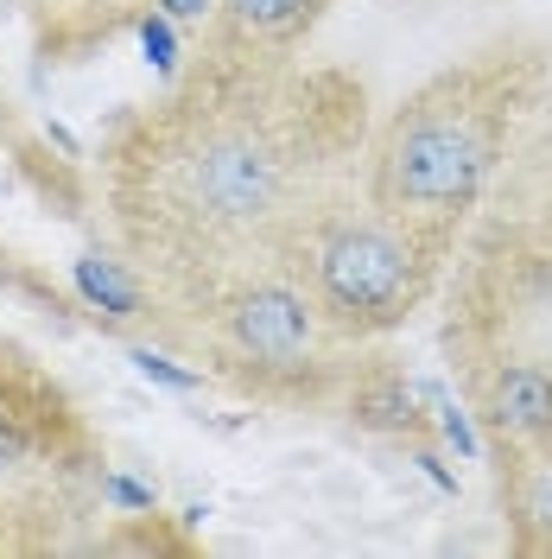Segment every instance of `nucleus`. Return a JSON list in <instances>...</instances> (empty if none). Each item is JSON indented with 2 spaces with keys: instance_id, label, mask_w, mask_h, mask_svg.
<instances>
[{
  "instance_id": "obj_7",
  "label": "nucleus",
  "mask_w": 552,
  "mask_h": 559,
  "mask_svg": "<svg viewBox=\"0 0 552 559\" xmlns=\"http://www.w3.org/2000/svg\"><path fill=\"white\" fill-rule=\"evenodd\" d=\"M349 414H356V426H369V432H413L419 426L413 388L394 382V376H375V382L356 388L349 394Z\"/></svg>"
},
{
  "instance_id": "obj_6",
  "label": "nucleus",
  "mask_w": 552,
  "mask_h": 559,
  "mask_svg": "<svg viewBox=\"0 0 552 559\" xmlns=\"http://www.w3.org/2000/svg\"><path fill=\"white\" fill-rule=\"evenodd\" d=\"M324 0H223V20L242 38H267V45H286L299 38L317 20Z\"/></svg>"
},
{
  "instance_id": "obj_5",
  "label": "nucleus",
  "mask_w": 552,
  "mask_h": 559,
  "mask_svg": "<svg viewBox=\"0 0 552 559\" xmlns=\"http://www.w3.org/2000/svg\"><path fill=\"white\" fill-rule=\"evenodd\" d=\"M489 419L515 445H552V369L515 362L489 382Z\"/></svg>"
},
{
  "instance_id": "obj_8",
  "label": "nucleus",
  "mask_w": 552,
  "mask_h": 559,
  "mask_svg": "<svg viewBox=\"0 0 552 559\" xmlns=\"http://www.w3.org/2000/svg\"><path fill=\"white\" fill-rule=\"evenodd\" d=\"M76 293H83L103 318H140L134 274H128L121 261H108V254H83V261H76Z\"/></svg>"
},
{
  "instance_id": "obj_12",
  "label": "nucleus",
  "mask_w": 552,
  "mask_h": 559,
  "mask_svg": "<svg viewBox=\"0 0 552 559\" xmlns=\"http://www.w3.org/2000/svg\"><path fill=\"white\" fill-rule=\"evenodd\" d=\"M425 394L439 401V426H445V439H451V445H457L464 457H477V432H470V419L457 414V407H451V401L439 394V388H425Z\"/></svg>"
},
{
  "instance_id": "obj_9",
  "label": "nucleus",
  "mask_w": 552,
  "mask_h": 559,
  "mask_svg": "<svg viewBox=\"0 0 552 559\" xmlns=\"http://www.w3.org/2000/svg\"><path fill=\"white\" fill-rule=\"evenodd\" d=\"M520 515L552 534V457L527 464V477H520Z\"/></svg>"
},
{
  "instance_id": "obj_14",
  "label": "nucleus",
  "mask_w": 552,
  "mask_h": 559,
  "mask_svg": "<svg viewBox=\"0 0 552 559\" xmlns=\"http://www.w3.org/2000/svg\"><path fill=\"white\" fill-rule=\"evenodd\" d=\"M209 7H216V0H159V13H166V20H204Z\"/></svg>"
},
{
  "instance_id": "obj_10",
  "label": "nucleus",
  "mask_w": 552,
  "mask_h": 559,
  "mask_svg": "<svg viewBox=\"0 0 552 559\" xmlns=\"http://www.w3.org/2000/svg\"><path fill=\"white\" fill-rule=\"evenodd\" d=\"M134 369L146 376V382H159V388H178V394H191V388L204 382L197 369H178V362H166V356H153V349H134Z\"/></svg>"
},
{
  "instance_id": "obj_1",
  "label": "nucleus",
  "mask_w": 552,
  "mask_h": 559,
  "mask_svg": "<svg viewBox=\"0 0 552 559\" xmlns=\"http://www.w3.org/2000/svg\"><path fill=\"white\" fill-rule=\"evenodd\" d=\"M286 166L292 159L274 140V128H261L248 115L184 128L146 159V204L153 210H140V216H153L159 236L184 248L242 242L286 204ZM153 223L140 236H153Z\"/></svg>"
},
{
  "instance_id": "obj_3",
  "label": "nucleus",
  "mask_w": 552,
  "mask_h": 559,
  "mask_svg": "<svg viewBox=\"0 0 552 559\" xmlns=\"http://www.w3.org/2000/svg\"><path fill=\"white\" fill-rule=\"evenodd\" d=\"M419 280H425L419 248L387 223H344L317 248V306L356 331L407 318V306L419 299Z\"/></svg>"
},
{
  "instance_id": "obj_13",
  "label": "nucleus",
  "mask_w": 552,
  "mask_h": 559,
  "mask_svg": "<svg viewBox=\"0 0 552 559\" xmlns=\"http://www.w3.org/2000/svg\"><path fill=\"white\" fill-rule=\"evenodd\" d=\"M108 502H121V509H153V489L146 484H128V477H108Z\"/></svg>"
},
{
  "instance_id": "obj_11",
  "label": "nucleus",
  "mask_w": 552,
  "mask_h": 559,
  "mask_svg": "<svg viewBox=\"0 0 552 559\" xmlns=\"http://www.w3.org/2000/svg\"><path fill=\"white\" fill-rule=\"evenodd\" d=\"M140 45H146V58H153V70H172V64H178L172 20H166V13H146V20H140Z\"/></svg>"
},
{
  "instance_id": "obj_4",
  "label": "nucleus",
  "mask_w": 552,
  "mask_h": 559,
  "mask_svg": "<svg viewBox=\"0 0 552 559\" xmlns=\"http://www.w3.org/2000/svg\"><path fill=\"white\" fill-rule=\"evenodd\" d=\"M223 324H229V344L254 362H267V369H299L311 349V306L292 286H274V280L242 286L229 299Z\"/></svg>"
},
{
  "instance_id": "obj_2",
  "label": "nucleus",
  "mask_w": 552,
  "mask_h": 559,
  "mask_svg": "<svg viewBox=\"0 0 552 559\" xmlns=\"http://www.w3.org/2000/svg\"><path fill=\"white\" fill-rule=\"evenodd\" d=\"M495 134L477 108L419 103L400 115L375 153V204L387 216H457L483 191Z\"/></svg>"
}]
</instances>
